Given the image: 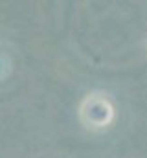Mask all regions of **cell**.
Returning <instances> with one entry per match:
<instances>
[{"instance_id": "1", "label": "cell", "mask_w": 147, "mask_h": 158, "mask_svg": "<svg viewBox=\"0 0 147 158\" xmlns=\"http://www.w3.org/2000/svg\"><path fill=\"white\" fill-rule=\"evenodd\" d=\"M112 116H114L112 105L103 96L92 94L81 105V119L86 123V127H92V129L107 127L112 121Z\"/></svg>"}]
</instances>
